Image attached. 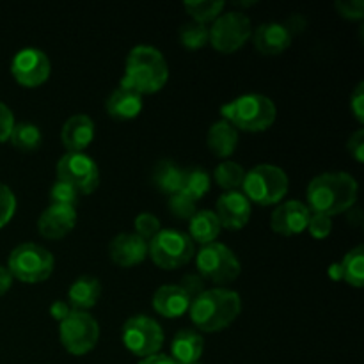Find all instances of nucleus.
I'll return each mask as SVG.
<instances>
[{"label": "nucleus", "instance_id": "15", "mask_svg": "<svg viewBox=\"0 0 364 364\" xmlns=\"http://www.w3.org/2000/svg\"><path fill=\"white\" fill-rule=\"evenodd\" d=\"M311 212L301 201H287L274 210L270 217V226L276 233L284 237H294L302 233L308 228V220Z\"/></svg>", "mask_w": 364, "mask_h": 364}, {"label": "nucleus", "instance_id": "27", "mask_svg": "<svg viewBox=\"0 0 364 364\" xmlns=\"http://www.w3.org/2000/svg\"><path fill=\"white\" fill-rule=\"evenodd\" d=\"M341 270V281L352 284L355 288L363 287L364 281V247L352 249L350 252H347L343 258V262L340 263Z\"/></svg>", "mask_w": 364, "mask_h": 364}, {"label": "nucleus", "instance_id": "9", "mask_svg": "<svg viewBox=\"0 0 364 364\" xmlns=\"http://www.w3.org/2000/svg\"><path fill=\"white\" fill-rule=\"evenodd\" d=\"M196 265L205 279L219 284L231 283L240 276V262L235 252L217 242L203 245L196 258Z\"/></svg>", "mask_w": 364, "mask_h": 364}, {"label": "nucleus", "instance_id": "12", "mask_svg": "<svg viewBox=\"0 0 364 364\" xmlns=\"http://www.w3.org/2000/svg\"><path fill=\"white\" fill-rule=\"evenodd\" d=\"M57 180L71 185L78 194H91L100 183V171L85 153H66L57 164Z\"/></svg>", "mask_w": 364, "mask_h": 364}, {"label": "nucleus", "instance_id": "41", "mask_svg": "<svg viewBox=\"0 0 364 364\" xmlns=\"http://www.w3.org/2000/svg\"><path fill=\"white\" fill-rule=\"evenodd\" d=\"M348 151L354 155L358 162H364V132L358 130L348 139Z\"/></svg>", "mask_w": 364, "mask_h": 364}, {"label": "nucleus", "instance_id": "3", "mask_svg": "<svg viewBox=\"0 0 364 364\" xmlns=\"http://www.w3.org/2000/svg\"><path fill=\"white\" fill-rule=\"evenodd\" d=\"M169 78V68L162 53L153 46H135L127 59L123 87L132 89L139 95H153L166 85Z\"/></svg>", "mask_w": 364, "mask_h": 364}, {"label": "nucleus", "instance_id": "25", "mask_svg": "<svg viewBox=\"0 0 364 364\" xmlns=\"http://www.w3.org/2000/svg\"><path fill=\"white\" fill-rule=\"evenodd\" d=\"M188 231H191V240L199 242L201 245L212 244L220 233V223L217 215L210 210H201L196 212L191 217V224H188Z\"/></svg>", "mask_w": 364, "mask_h": 364}, {"label": "nucleus", "instance_id": "24", "mask_svg": "<svg viewBox=\"0 0 364 364\" xmlns=\"http://www.w3.org/2000/svg\"><path fill=\"white\" fill-rule=\"evenodd\" d=\"M206 144H208L210 151H212L215 156H219V159L231 156L238 146L237 128L224 119L217 121V123L208 130Z\"/></svg>", "mask_w": 364, "mask_h": 364}, {"label": "nucleus", "instance_id": "4", "mask_svg": "<svg viewBox=\"0 0 364 364\" xmlns=\"http://www.w3.org/2000/svg\"><path fill=\"white\" fill-rule=\"evenodd\" d=\"M224 121L244 132H265L276 121V105L263 95H244L220 107Z\"/></svg>", "mask_w": 364, "mask_h": 364}, {"label": "nucleus", "instance_id": "36", "mask_svg": "<svg viewBox=\"0 0 364 364\" xmlns=\"http://www.w3.org/2000/svg\"><path fill=\"white\" fill-rule=\"evenodd\" d=\"M14 210H16L14 194L11 192V188L7 185L0 183V228H4L13 219Z\"/></svg>", "mask_w": 364, "mask_h": 364}, {"label": "nucleus", "instance_id": "7", "mask_svg": "<svg viewBox=\"0 0 364 364\" xmlns=\"http://www.w3.org/2000/svg\"><path fill=\"white\" fill-rule=\"evenodd\" d=\"M148 256H151L153 263L160 269H178L194 256V242L181 231L160 230V233L148 242Z\"/></svg>", "mask_w": 364, "mask_h": 364}, {"label": "nucleus", "instance_id": "45", "mask_svg": "<svg viewBox=\"0 0 364 364\" xmlns=\"http://www.w3.org/2000/svg\"><path fill=\"white\" fill-rule=\"evenodd\" d=\"M139 364H178L174 361L171 355H164V354H155V355H149V358L142 359Z\"/></svg>", "mask_w": 364, "mask_h": 364}, {"label": "nucleus", "instance_id": "5", "mask_svg": "<svg viewBox=\"0 0 364 364\" xmlns=\"http://www.w3.org/2000/svg\"><path fill=\"white\" fill-rule=\"evenodd\" d=\"M242 188L249 201L263 206L276 205L287 196L288 176L281 167L262 164L245 173Z\"/></svg>", "mask_w": 364, "mask_h": 364}, {"label": "nucleus", "instance_id": "39", "mask_svg": "<svg viewBox=\"0 0 364 364\" xmlns=\"http://www.w3.org/2000/svg\"><path fill=\"white\" fill-rule=\"evenodd\" d=\"M13 127H14L13 112H11L9 107L4 105V103L0 102V144L6 142L7 139L11 137Z\"/></svg>", "mask_w": 364, "mask_h": 364}, {"label": "nucleus", "instance_id": "10", "mask_svg": "<svg viewBox=\"0 0 364 364\" xmlns=\"http://www.w3.org/2000/svg\"><path fill=\"white\" fill-rule=\"evenodd\" d=\"M123 343L137 358L159 354L164 345V331L159 322L144 315L132 316L123 327Z\"/></svg>", "mask_w": 364, "mask_h": 364}, {"label": "nucleus", "instance_id": "40", "mask_svg": "<svg viewBox=\"0 0 364 364\" xmlns=\"http://www.w3.org/2000/svg\"><path fill=\"white\" fill-rule=\"evenodd\" d=\"M350 107H352V112H354V116L358 117L359 123H363L364 121V84L363 82H359V84L355 85L354 92L350 95Z\"/></svg>", "mask_w": 364, "mask_h": 364}, {"label": "nucleus", "instance_id": "18", "mask_svg": "<svg viewBox=\"0 0 364 364\" xmlns=\"http://www.w3.org/2000/svg\"><path fill=\"white\" fill-rule=\"evenodd\" d=\"M95 139V121L85 114H77L64 123L60 141L68 153H84Z\"/></svg>", "mask_w": 364, "mask_h": 364}, {"label": "nucleus", "instance_id": "38", "mask_svg": "<svg viewBox=\"0 0 364 364\" xmlns=\"http://www.w3.org/2000/svg\"><path fill=\"white\" fill-rule=\"evenodd\" d=\"M336 9L340 14L348 20H361L364 16V2L363 0H340L336 2Z\"/></svg>", "mask_w": 364, "mask_h": 364}, {"label": "nucleus", "instance_id": "6", "mask_svg": "<svg viewBox=\"0 0 364 364\" xmlns=\"http://www.w3.org/2000/svg\"><path fill=\"white\" fill-rule=\"evenodd\" d=\"M7 270L11 276L23 283H41L52 276L53 256L41 245L27 242L13 249L7 262Z\"/></svg>", "mask_w": 364, "mask_h": 364}, {"label": "nucleus", "instance_id": "1", "mask_svg": "<svg viewBox=\"0 0 364 364\" xmlns=\"http://www.w3.org/2000/svg\"><path fill=\"white\" fill-rule=\"evenodd\" d=\"M306 196L309 212L333 217L352 208L358 199V181L347 173H323L313 178Z\"/></svg>", "mask_w": 364, "mask_h": 364}, {"label": "nucleus", "instance_id": "13", "mask_svg": "<svg viewBox=\"0 0 364 364\" xmlns=\"http://www.w3.org/2000/svg\"><path fill=\"white\" fill-rule=\"evenodd\" d=\"M52 71V64L45 52L38 48H23L13 57L11 73L23 87H38L45 84Z\"/></svg>", "mask_w": 364, "mask_h": 364}, {"label": "nucleus", "instance_id": "16", "mask_svg": "<svg viewBox=\"0 0 364 364\" xmlns=\"http://www.w3.org/2000/svg\"><path fill=\"white\" fill-rule=\"evenodd\" d=\"M77 224V210L71 206L50 205L38 219V230L41 237L48 240L64 238Z\"/></svg>", "mask_w": 364, "mask_h": 364}, {"label": "nucleus", "instance_id": "34", "mask_svg": "<svg viewBox=\"0 0 364 364\" xmlns=\"http://www.w3.org/2000/svg\"><path fill=\"white\" fill-rule=\"evenodd\" d=\"M169 210L176 219H188L196 213V201L185 192H176L169 199Z\"/></svg>", "mask_w": 364, "mask_h": 364}, {"label": "nucleus", "instance_id": "29", "mask_svg": "<svg viewBox=\"0 0 364 364\" xmlns=\"http://www.w3.org/2000/svg\"><path fill=\"white\" fill-rule=\"evenodd\" d=\"M41 130L32 123H18L13 127L9 141L21 151H32L41 144Z\"/></svg>", "mask_w": 364, "mask_h": 364}, {"label": "nucleus", "instance_id": "37", "mask_svg": "<svg viewBox=\"0 0 364 364\" xmlns=\"http://www.w3.org/2000/svg\"><path fill=\"white\" fill-rule=\"evenodd\" d=\"M331 228H333L331 217L322 215V213H311V215H309L308 228H306V230H309V233H311L313 238H318V240H322V238L329 237Z\"/></svg>", "mask_w": 364, "mask_h": 364}, {"label": "nucleus", "instance_id": "44", "mask_svg": "<svg viewBox=\"0 0 364 364\" xmlns=\"http://www.w3.org/2000/svg\"><path fill=\"white\" fill-rule=\"evenodd\" d=\"M11 284H13V276H11L6 267H0V295L6 294Z\"/></svg>", "mask_w": 364, "mask_h": 364}, {"label": "nucleus", "instance_id": "23", "mask_svg": "<svg viewBox=\"0 0 364 364\" xmlns=\"http://www.w3.org/2000/svg\"><path fill=\"white\" fill-rule=\"evenodd\" d=\"M100 295H102L100 281L92 276H82L70 287L68 304L75 311H85L98 302Z\"/></svg>", "mask_w": 364, "mask_h": 364}, {"label": "nucleus", "instance_id": "35", "mask_svg": "<svg viewBox=\"0 0 364 364\" xmlns=\"http://www.w3.org/2000/svg\"><path fill=\"white\" fill-rule=\"evenodd\" d=\"M135 235L137 237H141L142 240L149 242L151 238H155L156 235L160 233V220L159 217H155L153 213H141V215H137V219H135Z\"/></svg>", "mask_w": 364, "mask_h": 364}, {"label": "nucleus", "instance_id": "22", "mask_svg": "<svg viewBox=\"0 0 364 364\" xmlns=\"http://www.w3.org/2000/svg\"><path fill=\"white\" fill-rule=\"evenodd\" d=\"M205 350V341L199 333L192 329H183L176 333L171 343V358L178 364H198Z\"/></svg>", "mask_w": 364, "mask_h": 364}, {"label": "nucleus", "instance_id": "2", "mask_svg": "<svg viewBox=\"0 0 364 364\" xmlns=\"http://www.w3.org/2000/svg\"><path fill=\"white\" fill-rule=\"evenodd\" d=\"M240 311V295L226 288L205 290L198 297L192 299L191 308H188L192 323L205 333H217V331L226 329L237 320Z\"/></svg>", "mask_w": 364, "mask_h": 364}, {"label": "nucleus", "instance_id": "17", "mask_svg": "<svg viewBox=\"0 0 364 364\" xmlns=\"http://www.w3.org/2000/svg\"><path fill=\"white\" fill-rule=\"evenodd\" d=\"M109 255L110 259L119 267L139 265L148 256V242L135 233H121L110 242Z\"/></svg>", "mask_w": 364, "mask_h": 364}, {"label": "nucleus", "instance_id": "14", "mask_svg": "<svg viewBox=\"0 0 364 364\" xmlns=\"http://www.w3.org/2000/svg\"><path fill=\"white\" fill-rule=\"evenodd\" d=\"M219 219L220 228L228 230H242L251 219V201L244 196V192L231 191L226 192L217 201V210L213 212Z\"/></svg>", "mask_w": 364, "mask_h": 364}, {"label": "nucleus", "instance_id": "21", "mask_svg": "<svg viewBox=\"0 0 364 364\" xmlns=\"http://www.w3.org/2000/svg\"><path fill=\"white\" fill-rule=\"evenodd\" d=\"M105 109L107 112H109V116L114 117V119H134V117H137L142 110V96L139 95V92L132 91V89L119 85V87L107 98Z\"/></svg>", "mask_w": 364, "mask_h": 364}, {"label": "nucleus", "instance_id": "33", "mask_svg": "<svg viewBox=\"0 0 364 364\" xmlns=\"http://www.w3.org/2000/svg\"><path fill=\"white\" fill-rule=\"evenodd\" d=\"M78 199H80V194L71 185L64 183V181L57 180L52 185V188H50V201H52V205L71 206V208H75Z\"/></svg>", "mask_w": 364, "mask_h": 364}, {"label": "nucleus", "instance_id": "42", "mask_svg": "<svg viewBox=\"0 0 364 364\" xmlns=\"http://www.w3.org/2000/svg\"><path fill=\"white\" fill-rule=\"evenodd\" d=\"M180 287L187 291L188 297L191 299H196L199 294H203V291H205L203 290V281L199 279L198 276H187L183 281H181Z\"/></svg>", "mask_w": 364, "mask_h": 364}, {"label": "nucleus", "instance_id": "20", "mask_svg": "<svg viewBox=\"0 0 364 364\" xmlns=\"http://www.w3.org/2000/svg\"><path fill=\"white\" fill-rule=\"evenodd\" d=\"M255 46L265 55H279L288 46L291 45V31L283 23H270L259 25L252 34Z\"/></svg>", "mask_w": 364, "mask_h": 364}, {"label": "nucleus", "instance_id": "11", "mask_svg": "<svg viewBox=\"0 0 364 364\" xmlns=\"http://www.w3.org/2000/svg\"><path fill=\"white\" fill-rule=\"evenodd\" d=\"M208 31L210 43L213 48L223 53H231L237 52L247 43L252 34V25L247 14L231 11V13H224L217 20H213V25Z\"/></svg>", "mask_w": 364, "mask_h": 364}, {"label": "nucleus", "instance_id": "30", "mask_svg": "<svg viewBox=\"0 0 364 364\" xmlns=\"http://www.w3.org/2000/svg\"><path fill=\"white\" fill-rule=\"evenodd\" d=\"M215 176L217 185L224 191L231 192V191H238V187H242L244 183V178H245V171L240 164L237 162H223L215 167Z\"/></svg>", "mask_w": 364, "mask_h": 364}, {"label": "nucleus", "instance_id": "43", "mask_svg": "<svg viewBox=\"0 0 364 364\" xmlns=\"http://www.w3.org/2000/svg\"><path fill=\"white\" fill-rule=\"evenodd\" d=\"M70 313H71V308L66 301H57L50 306V315H52V318H55L59 323L63 322Z\"/></svg>", "mask_w": 364, "mask_h": 364}, {"label": "nucleus", "instance_id": "46", "mask_svg": "<svg viewBox=\"0 0 364 364\" xmlns=\"http://www.w3.org/2000/svg\"><path fill=\"white\" fill-rule=\"evenodd\" d=\"M331 277L336 281H341V270H340V263H334L331 265Z\"/></svg>", "mask_w": 364, "mask_h": 364}, {"label": "nucleus", "instance_id": "31", "mask_svg": "<svg viewBox=\"0 0 364 364\" xmlns=\"http://www.w3.org/2000/svg\"><path fill=\"white\" fill-rule=\"evenodd\" d=\"M210 191V174L203 167H192L183 174V187L181 192L191 196L194 201L205 198L206 192Z\"/></svg>", "mask_w": 364, "mask_h": 364}, {"label": "nucleus", "instance_id": "32", "mask_svg": "<svg viewBox=\"0 0 364 364\" xmlns=\"http://www.w3.org/2000/svg\"><path fill=\"white\" fill-rule=\"evenodd\" d=\"M180 41L188 50L203 48L210 41L208 27L203 23H196V21L183 25L180 28Z\"/></svg>", "mask_w": 364, "mask_h": 364}, {"label": "nucleus", "instance_id": "28", "mask_svg": "<svg viewBox=\"0 0 364 364\" xmlns=\"http://www.w3.org/2000/svg\"><path fill=\"white\" fill-rule=\"evenodd\" d=\"M185 9L194 18L196 23L206 25L208 21L217 20L224 9L223 0H188L185 2Z\"/></svg>", "mask_w": 364, "mask_h": 364}, {"label": "nucleus", "instance_id": "19", "mask_svg": "<svg viewBox=\"0 0 364 364\" xmlns=\"http://www.w3.org/2000/svg\"><path fill=\"white\" fill-rule=\"evenodd\" d=\"M192 299L180 284H164L153 295V308L166 318L183 316L191 308Z\"/></svg>", "mask_w": 364, "mask_h": 364}, {"label": "nucleus", "instance_id": "8", "mask_svg": "<svg viewBox=\"0 0 364 364\" xmlns=\"http://www.w3.org/2000/svg\"><path fill=\"white\" fill-rule=\"evenodd\" d=\"M60 343L70 354L84 355L96 347L100 338L98 322L85 311L71 309L70 315L60 322Z\"/></svg>", "mask_w": 364, "mask_h": 364}, {"label": "nucleus", "instance_id": "26", "mask_svg": "<svg viewBox=\"0 0 364 364\" xmlns=\"http://www.w3.org/2000/svg\"><path fill=\"white\" fill-rule=\"evenodd\" d=\"M183 174L185 171L174 166L169 160H162L153 171V183L164 194H176L183 187Z\"/></svg>", "mask_w": 364, "mask_h": 364}]
</instances>
